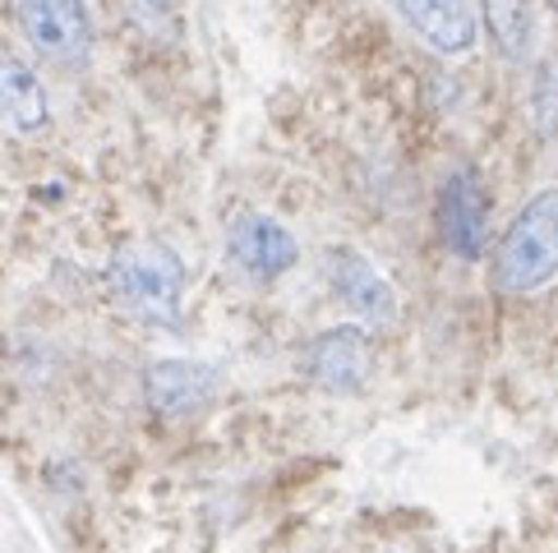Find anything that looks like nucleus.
Listing matches in <instances>:
<instances>
[{"instance_id": "f257e3e1", "label": "nucleus", "mask_w": 558, "mask_h": 553, "mask_svg": "<svg viewBox=\"0 0 558 553\" xmlns=\"http://www.w3.org/2000/svg\"><path fill=\"white\" fill-rule=\"evenodd\" d=\"M107 286L130 319L162 332L185 328V259L167 241H125L107 263Z\"/></svg>"}, {"instance_id": "f03ea898", "label": "nucleus", "mask_w": 558, "mask_h": 553, "mask_svg": "<svg viewBox=\"0 0 558 553\" xmlns=\"http://www.w3.org/2000/svg\"><path fill=\"white\" fill-rule=\"evenodd\" d=\"M558 276V189H541L517 208L494 249V286L504 295H531Z\"/></svg>"}, {"instance_id": "7ed1b4c3", "label": "nucleus", "mask_w": 558, "mask_h": 553, "mask_svg": "<svg viewBox=\"0 0 558 553\" xmlns=\"http://www.w3.org/2000/svg\"><path fill=\"white\" fill-rule=\"evenodd\" d=\"M14 24L43 61L78 70L93 56V14L84 0H14Z\"/></svg>"}, {"instance_id": "20e7f679", "label": "nucleus", "mask_w": 558, "mask_h": 553, "mask_svg": "<svg viewBox=\"0 0 558 553\" xmlns=\"http://www.w3.org/2000/svg\"><path fill=\"white\" fill-rule=\"evenodd\" d=\"M227 259L254 286H272L301 263V241L268 212H241L227 226Z\"/></svg>"}, {"instance_id": "39448f33", "label": "nucleus", "mask_w": 558, "mask_h": 553, "mask_svg": "<svg viewBox=\"0 0 558 553\" xmlns=\"http://www.w3.org/2000/svg\"><path fill=\"white\" fill-rule=\"evenodd\" d=\"M434 222L438 235L452 259L475 263L489 245V194L475 167H457L448 171V181L438 185V204H434Z\"/></svg>"}, {"instance_id": "423d86ee", "label": "nucleus", "mask_w": 558, "mask_h": 553, "mask_svg": "<svg viewBox=\"0 0 558 553\" xmlns=\"http://www.w3.org/2000/svg\"><path fill=\"white\" fill-rule=\"evenodd\" d=\"M222 397V373L198 360H153L144 369V402L162 420H190Z\"/></svg>"}, {"instance_id": "0eeeda50", "label": "nucleus", "mask_w": 558, "mask_h": 553, "mask_svg": "<svg viewBox=\"0 0 558 553\" xmlns=\"http://www.w3.org/2000/svg\"><path fill=\"white\" fill-rule=\"evenodd\" d=\"M328 286L361 323H374V328L397 323V291L361 249H332L328 254Z\"/></svg>"}, {"instance_id": "6e6552de", "label": "nucleus", "mask_w": 558, "mask_h": 553, "mask_svg": "<svg viewBox=\"0 0 558 553\" xmlns=\"http://www.w3.org/2000/svg\"><path fill=\"white\" fill-rule=\"evenodd\" d=\"M369 365H374L369 337L355 323L318 332L305 351V379L324 392H361L369 383Z\"/></svg>"}, {"instance_id": "1a4fd4ad", "label": "nucleus", "mask_w": 558, "mask_h": 553, "mask_svg": "<svg viewBox=\"0 0 558 553\" xmlns=\"http://www.w3.org/2000/svg\"><path fill=\"white\" fill-rule=\"evenodd\" d=\"M392 10L438 56H466L481 42V14L471 0H392Z\"/></svg>"}, {"instance_id": "9d476101", "label": "nucleus", "mask_w": 558, "mask_h": 553, "mask_svg": "<svg viewBox=\"0 0 558 553\" xmlns=\"http://www.w3.org/2000/svg\"><path fill=\"white\" fill-rule=\"evenodd\" d=\"M51 121L47 88L24 61H0V130L5 134H43Z\"/></svg>"}, {"instance_id": "9b49d317", "label": "nucleus", "mask_w": 558, "mask_h": 553, "mask_svg": "<svg viewBox=\"0 0 558 553\" xmlns=\"http://www.w3.org/2000/svg\"><path fill=\"white\" fill-rule=\"evenodd\" d=\"M481 19H485L494 51L508 65L531 61L535 37H541V10H535V0H481Z\"/></svg>"}]
</instances>
